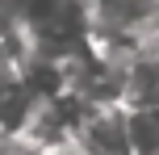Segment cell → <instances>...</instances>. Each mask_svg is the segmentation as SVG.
Listing matches in <instances>:
<instances>
[{"label": "cell", "instance_id": "cell-1", "mask_svg": "<svg viewBox=\"0 0 159 155\" xmlns=\"http://www.w3.org/2000/svg\"><path fill=\"white\" fill-rule=\"evenodd\" d=\"M71 139L88 155H134L126 134V105H88Z\"/></svg>", "mask_w": 159, "mask_h": 155}, {"label": "cell", "instance_id": "cell-2", "mask_svg": "<svg viewBox=\"0 0 159 155\" xmlns=\"http://www.w3.org/2000/svg\"><path fill=\"white\" fill-rule=\"evenodd\" d=\"M121 105H159V50L138 46L121 67Z\"/></svg>", "mask_w": 159, "mask_h": 155}, {"label": "cell", "instance_id": "cell-3", "mask_svg": "<svg viewBox=\"0 0 159 155\" xmlns=\"http://www.w3.org/2000/svg\"><path fill=\"white\" fill-rule=\"evenodd\" d=\"M38 105V92L21 75V67L0 75V134H21L30 126V113Z\"/></svg>", "mask_w": 159, "mask_h": 155}, {"label": "cell", "instance_id": "cell-4", "mask_svg": "<svg viewBox=\"0 0 159 155\" xmlns=\"http://www.w3.org/2000/svg\"><path fill=\"white\" fill-rule=\"evenodd\" d=\"M126 134L134 155L159 151V105H126Z\"/></svg>", "mask_w": 159, "mask_h": 155}, {"label": "cell", "instance_id": "cell-5", "mask_svg": "<svg viewBox=\"0 0 159 155\" xmlns=\"http://www.w3.org/2000/svg\"><path fill=\"white\" fill-rule=\"evenodd\" d=\"M34 155H88V151L80 147L75 139H59V143H38Z\"/></svg>", "mask_w": 159, "mask_h": 155}, {"label": "cell", "instance_id": "cell-6", "mask_svg": "<svg viewBox=\"0 0 159 155\" xmlns=\"http://www.w3.org/2000/svg\"><path fill=\"white\" fill-rule=\"evenodd\" d=\"M38 143H30L25 134H0V155H34Z\"/></svg>", "mask_w": 159, "mask_h": 155}, {"label": "cell", "instance_id": "cell-7", "mask_svg": "<svg viewBox=\"0 0 159 155\" xmlns=\"http://www.w3.org/2000/svg\"><path fill=\"white\" fill-rule=\"evenodd\" d=\"M155 155H159V151H155Z\"/></svg>", "mask_w": 159, "mask_h": 155}]
</instances>
